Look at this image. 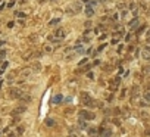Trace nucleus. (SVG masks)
Listing matches in <instances>:
<instances>
[{
  "label": "nucleus",
  "mask_w": 150,
  "mask_h": 137,
  "mask_svg": "<svg viewBox=\"0 0 150 137\" xmlns=\"http://www.w3.org/2000/svg\"><path fill=\"white\" fill-rule=\"evenodd\" d=\"M147 35H149V37H150V30H149V33H147Z\"/></svg>",
  "instance_id": "obj_3"
},
{
  "label": "nucleus",
  "mask_w": 150,
  "mask_h": 137,
  "mask_svg": "<svg viewBox=\"0 0 150 137\" xmlns=\"http://www.w3.org/2000/svg\"><path fill=\"white\" fill-rule=\"evenodd\" d=\"M146 99H147V100H150V93H146Z\"/></svg>",
  "instance_id": "obj_1"
},
{
  "label": "nucleus",
  "mask_w": 150,
  "mask_h": 137,
  "mask_svg": "<svg viewBox=\"0 0 150 137\" xmlns=\"http://www.w3.org/2000/svg\"><path fill=\"white\" fill-rule=\"evenodd\" d=\"M38 2H40V3H44V2H47V0H38Z\"/></svg>",
  "instance_id": "obj_2"
}]
</instances>
